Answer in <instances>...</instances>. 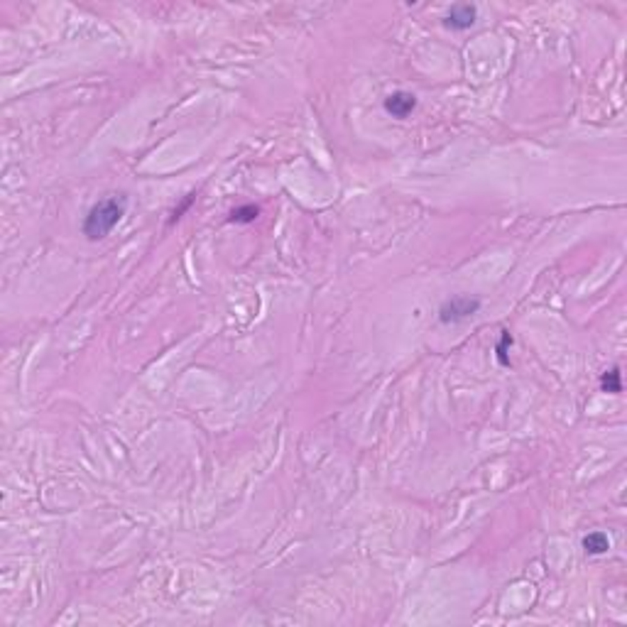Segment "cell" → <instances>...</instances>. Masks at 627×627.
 Listing matches in <instances>:
<instances>
[{
	"mask_svg": "<svg viewBox=\"0 0 627 627\" xmlns=\"http://www.w3.org/2000/svg\"><path fill=\"white\" fill-rule=\"evenodd\" d=\"M125 208H128V197L125 194H115L103 201L94 203L88 211L86 221H83V235L88 240H101L110 233V231L123 221Z\"/></svg>",
	"mask_w": 627,
	"mask_h": 627,
	"instance_id": "cell-1",
	"label": "cell"
},
{
	"mask_svg": "<svg viewBox=\"0 0 627 627\" xmlns=\"http://www.w3.org/2000/svg\"><path fill=\"white\" fill-rule=\"evenodd\" d=\"M480 309V299L476 296H453V299L444 301L439 309V321L441 324H461L466 321L468 317L478 314Z\"/></svg>",
	"mask_w": 627,
	"mask_h": 627,
	"instance_id": "cell-2",
	"label": "cell"
},
{
	"mask_svg": "<svg viewBox=\"0 0 627 627\" xmlns=\"http://www.w3.org/2000/svg\"><path fill=\"white\" fill-rule=\"evenodd\" d=\"M476 20H478V8L471 6V3H458V6H451V10L446 12L444 25L456 32H463V30H471L476 25Z\"/></svg>",
	"mask_w": 627,
	"mask_h": 627,
	"instance_id": "cell-3",
	"label": "cell"
},
{
	"mask_svg": "<svg viewBox=\"0 0 627 627\" xmlns=\"http://www.w3.org/2000/svg\"><path fill=\"white\" fill-rule=\"evenodd\" d=\"M415 108H417V99L410 91H394V94H390L385 99V110L392 118H407Z\"/></svg>",
	"mask_w": 627,
	"mask_h": 627,
	"instance_id": "cell-4",
	"label": "cell"
},
{
	"mask_svg": "<svg viewBox=\"0 0 627 627\" xmlns=\"http://www.w3.org/2000/svg\"><path fill=\"white\" fill-rule=\"evenodd\" d=\"M583 549H586V554L601 556L610 549V540H608L605 532H591L588 537H583Z\"/></svg>",
	"mask_w": 627,
	"mask_h": 627,
	"instance_id": "cell-5",
	"label": "cell"
},
{
	"mask_svg": "<svg viewBox=\"0 0 627 627\" xmlns=\"http://www.w3.org/2000/svg\"><path fill=\"white\" fill-rule=\"evenodd\" d=\"M601 390H603V392H610V394H620V392H622L620 370L612 368V370H608V373H603V378H601Z\"/></svg>",
	"mask_w": 627,
	"mask_h": 627,
	"instance_id": "cell-6",
	"label": "cell"
},
{
	"mask_svg": "<svg viewBox=\"0 0 627 627\" xmlns=\"http://www.w3.org/2000/svg\"><path fill=\"white\" fill-rule=\"evenodd\" d=\"M258 216H260V208L253 206V203H248V206L235 208V211L231 213V221L233 223H253Z\"/></svg>",
	"mask_w": 627,
	"mask_h": 627,
	"instance_id": "cell-7",
	"label": "cell"
},
{
	"mask_svg": "<svg viewBox=\"0 0 627 627\" xmlns=\"http://www.w3.org/2000/svg\"><path fill=\"white\" fill-rule=\"evenodd\" d=\"M510 346H512V336H510V331H503V338H500L498 348H495V351H498L500 365H510V360H508V348Z\"/></svg>",
	"mask_w": 627,
	"mask_h": 627,
	"instance_id": "cell-8",
	"label": "cell"
}]
</instances>
